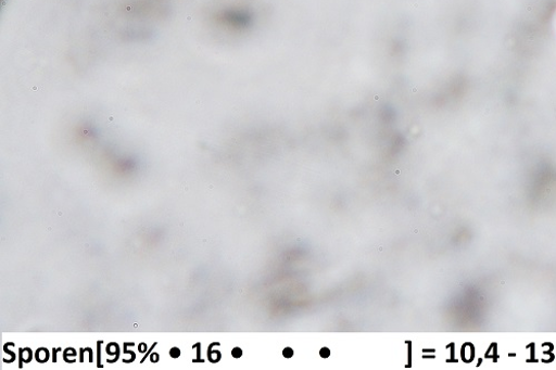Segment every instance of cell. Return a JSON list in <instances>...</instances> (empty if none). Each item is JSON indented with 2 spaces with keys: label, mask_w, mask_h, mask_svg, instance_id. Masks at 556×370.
Instances as JSON below:
<instances>
[{
  "label": "cell",
  "mask_w": 556,
  "mask_h": 370,
  "mask_svg": "<svg viewBox=\"0 0 556 370\" xmlns=\"http://www.w3.org/2000/svg\"><path fill=\"white\" fill-rule=\"evenodd\" d=\"M231 355H233V357L236 358H241L243 356V350L237 347L233 350H231Z\"/></svg>",
  "instance_id": "obj_1"
},
{
  "label": "cell",
  "mask_w": 556,
  "mask_h": 370,
  "mask_svg": "<svg viewBox=\"0 0 556 370\" xmlns=\"http://www.w3.org/2000/svg\"><path fill=\"white\" fill-rule=\"evenodd\" d=\"M319 355L323 357V358H328L331 356V352L329 348H321L320 352H319Z\"/></svg>",
  "instance_id": "obj_2"
},
{
  "label": "cell",
  "mask_w": 556,
  "mask_h": 370,
  "mask_svg": "<svg viewBox=\"0 0 556 370\" xmlns=\"http://www.w3.org/2000/svg\"><path fill=\"white\" fill-rule=\"evenodd\" d=\"M151 359H152L153 362H157L160 360V355L159 354H153Z\"/></svg>",
  "instance_id": "obj_5"
},
{
  "label": "cell",
  "mask_w": 556,
  "mask_h": 370,
  "mask_svg": "<svg viewBox=\"0 0 556 370\" xmlns=\"http://www.w3.org/2000/svg\"><path fill=\"white\" fill-rule=\"evenodd\" d=\"M283 355L287 357V358H291L293 357L294 355V352L292 348H286L285 352H283Z\"/></svg>",
  "instance_id": "obj_4"
},
{
  "label": "cell",
  "mask_w": 556,
  "mask_h": 370,
  "mask_svg": "<svg viewBox=\"0 0 556 370\" xmlns=\"http://www.w3.org/2000/svg\"><path fill=\"white\" fill-rule=\"evenodd\" d=\"M146 347H147L146 344L139 345V352L144 353L146 350H148V348H146Z\"/></svg>",
  "instance_id": "obj_6"
},
{
  "label": "cell",
  "mask_w": 556,
  "mask_h": 370,
  "mask_svg": "<svg viewBox=\"0 0 556 370\" xmlns=\"http://www.w3.org/2000/svg\"><path fill=\"white\" fill-rule=\"evenodd\" d=\"M170 357L178 358L180 356V349L177 347H174L169 352Z\"/></svg>",
  "instance_id": "obj_3"
}]
</instances>
